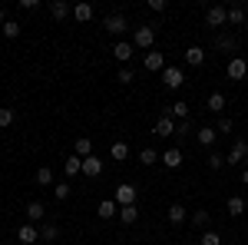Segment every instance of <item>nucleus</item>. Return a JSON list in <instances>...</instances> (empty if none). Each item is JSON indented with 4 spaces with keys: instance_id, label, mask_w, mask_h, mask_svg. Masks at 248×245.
<instances>
[{
    "instance_id": "c03bdc74",
    "label": "nucleus",
    "mask_w": 248,
    "mask_h": 245,
    "mask_svg": "<svg viewBox=\"0 0 248 245\" xmlns=\"http://www.w3.org/2000/svg\"><path fill=\"white\" fill-rule=\"evenodd\" d=\"M242 182H245V186H248V166H245V169H242Z\"/></svg>"
},
{
    "instance_id": "6ab92c4d",
    "label": "nucleus",
    "mask_w": 248,
    "mask_h": 245,
    "mask_svg": "<svg viewBox=\"0 0 248 245\" xmlns=\"http://www.w3.org/2000/svg\"><path fill=\"white\" fill-rule=\"evenodd\" d=\"M50 14H53V20H66L73 14V7H70L66 0H53V3H50Z\"/></svg>"
},
{
    "instance_id": "9b49d317",
    "label": "nucleus",
    "mask_w": 248,
    "mask_h": 245,
    "mask_svg": "<svg viewBox=\"0 0 248 245\" xmlns=\"http://www.w3.org/2000/svg\"><path fill=\"white\" fill-rule=\"evenodd\" d=\"M23 215H27L30 226H37V222H43V215H46V206H43L40 199H33V202H27V212H23Z\"/></svg>"
},
{
    "instance_id": "f8f14e48",
    "label": "nucleus",
    "mask_w": 248,
    "mask_h": 245,
    "mask_svg": "<svg viewBox=\"0 0 248 245\" xmlns=\"http://www.w3.org/2000/svg\"><path fill=\"white\" fill-rule=\"evenodd\" d=\"M153 132H155V136H166V139L175 136V119H172V116H159L155 126H153Z\"/></svg>"
},
{
    "instance_id": "cd10ccee",
    "label": "nucleus",
    "mask_w": 248,
    "mask_h": 245,
    "mask_svg": "<svg viewBox=\"0 0 248 245\" xmlns=\"http://www.w3.org/2000/svg\"><path fill=\"white\" fill-rule=\"evenodd\" d=\"M195 139H199L202 146H212V143L218 139V132H215V126H202V130L195 132Z\"/></svg>"
},
{
    "instance_id": "f3484780",
    "label": "nucleus",
    "mask_w": 248,
    "mask_h": 245,
    "mask_svg": "<svg viewBox=\"0 0 248 245\" xmlns=\"http://www.w3.org/2000/svg\"><path fill=\"white\" fill-rule=\"evenodd\" d=\"M182 57H186V66H202L205 63V50L202 47H189Z\"/></svg>"
},
{
    "instance_id": "5701e85b",
    "label": "nucleus",
    "mask_w": 248,
    "mask_h": 245,
    "mask_svg": "<svg viewBox=\"0 0 248 245\" xmlns=\"http://www.w3.org/2000/svg\"><path fill=\"white\" fill-rule=\"evenodd\" d=\"M175 116V119H179V123H182V119H189V103H186V99H179V103H172V106H169V110H166V113H162V116Z\"/></svg>"
},
{
    "instance_id": "a878e982",
    "label": "nucleus",
    "mask_w": 248,
    "mask_h": 245,
    "mask_svg": "<svg viewBox=\"0 0 248 245\" xmlns=\"http://www.w3.org/2000/svg\"><path fill=\"white\" fill-rule=\"evenodd\" d=\"M225 212H229L232 219H238V215L245 212V199H242V196H232L229 202H225Z\"/></svg>"
},
{
    "instance_id": "4be33fe9",
    "label": "nucleus",
    "mask_w": 248,
    "mask_h": 245,
    "mask_svg": "<svg viewBox=\"0 0 248 245\" xmlns=\"http://www.w3.org/2000/svg\"><path fill=\"white\" fill-rule=\"evenodd\" d=\"M109 159H116V163H123V159H129V143H123V139H116L113 146H109Z\"/></svg>"
},
{
    "instance_id": "9d476101",
    "label": "nucleus",
    "mask_w": 248,
    "mask_h": 245,
    "mask_svg": "<svg viewBox=\"0 0 248 245\" xmlns=\"http://www.w3.org/2000/svg\"><path fill=\"white\" fill-rule=\"evenodd\" d=\"M142 66H146L149 73H162V70H166V57H162L159 50H149L146 60H142Z\"/></svg>"
},
{
    "instance_id": "c85d7f7f",
    "label": "nucleus",
    "mask_w": 248,
    "mask_h": 245,
    "mask_svg": "<svg viewBox=\"0 0 248 245\" xmlns=\"http://www.w3.org/2000/svg\"><path fill=\"white\" fill-rule=\"evenodd\" d=\"M73 152H77L79 159L93 156V143H90V136H79V139H77V146H73Z\"/></svg>"
},
{
    "instance_id": "aec40b11",
    "label": "nucleus",
    "mask_w": 248,
    "mask_h": 245,
    "mask_svg": "<svg viewBox=\"0 0 248 245\" xmlns=\"http://www.w3.org/2000/svg\"><path fill=\"white\" fill-rule=\"evenodd\" d=\"M57 239H60L57 222H43V226H40V242H57Z\"/></svg>"
},
{
    "instance_id": "7c9ffc66",
    "label": "nucleus",
    "mask_w": 248,
    "mask_h": 245,
    "mask_svg": "<svg viewBox=\"0 0 248 245\" xmlns=\"http://www.w3.org/2000/svg\"><path fill=\"white\" fill-rule=\"evenodd\" d=\"M20 30H23V27H20L17 20H7V23L0 27V33H3L7 40H17V37H20Z\"/></svg>"
},
{
    "instance_id": "b1692460",
    "label": "nucleus",
    "mask_w": 248,
    "mask_h": 245,
    "mask_svg": "<svg viewBox=\"0 0 248 245\" xmlns=\"http://www.w3.org/2000/svg\"><path fill=\"white\" fill-rule=\"evenodd\" d=\"M73 17H77L79 23H90V20H93V3H86V0L77 3V7H73Z\"/></svg>"
},
{
    "instance_id": "4c0bfd02",
    "label": "nucleus",
    "mask_w": 248,
    "mask_h": 245,
    "mask_svg": "<svg viewBox=\"0 0 248 245\" xmlns=\"http://www.w3.org/2000/svg\"><path fill=\"white\" fill-rule=\"evenodd\" d=\"M133 70H129V66H123V70H119V73H116V83H123V86H129V83H133Z\"/></svg>"
},
{
    "instance_id": "423d86ee",
    "label": "nucleus",
    "mask_w": 248,
    "mask_h": 245,
    "mask_svg": "<svg viewBox=\"0 0 248 245\" xmlns=\"http://www.w3.org/2000/svg\"><path fill=\"white\" fill-rule=\"evenodd\" d=\"M136 199H139V189L136 186H119L116 189V206H136Z\"/></svg>"
},
{
    "instance_id": "a18cd8bd",
    "label": "nucleus",
    "mask_w": 248,
    "mask_h": 245,
    "mask_svg": "<svg viewBox=\"0 0 248 245\" xmlns=\"http://www.w3.org/2000/svg\"><path fill=\"white\" fill-rule=\"evenodd\" d=\"M3 23H7V14H3V7H0V27H3Z\"/></svg>"
},
{
    "instance_id": "6e6552de",
    "label": "nucleus",
    "mask_w": 248,
    "mask_h": 245,
    "mask_svg": "<svg viewBox=\"0 0 248 245\" xmlns=\"http://www.w3.org/2000/svg\"><path fill=\"white\" fill-rule=\"evenodd\" d=\"M17 242L20 245H37L40 242V229L30 226V222H27V226H20L17 229Z\"/></svg>"
},
{
    "instance_id": "72a5a7b5",
    "label": "nucleus",
    "mask_w": 248,
    "mask_h": 245,
    "mask_svg": "<svg viewBox=\"0 0 248 245\" xmlns=\"http://www.w3.org/2000/svg\"><path fill=\"white\" fill-rule=\"evenodd\" d=\"M139 159H142V166H153V163H159V152H155L153 146H142V152H139Z\"/></svg>"
},
{
    "instance_id": "c756f323",
    "label": "nucleus",
    "mask_w": 248,
    "mask_h": 245,
    "mask_svg": "<svg viewBox=\"0 0 248 245\" xmlns=\"http://www.w3.org/2000/svg\"><path fill=\"white\" fill-rule=\"evenodd\" d=\"M209 222H212V215L205 209H195V212H192V226L195 229H209Z\"/></svg>"
},
{
    "instance_id": "a211bd4d",
    "label": "nucleus",
    "mask_w": 248,
    "mask_h": 245,
    "mask_svg": "<svg viewBox=\"0 0 248 245\" xmlns=\"http://www.w3.org/2000/svg\"><path fill=\"white\" fill-rule=\"evenodd\" d=\"M96 215H99V219H116V215H119L116 199H103V202H99V209H96Z\"/></svg>"
},
{
    "instance_id": "58836bf2",
    "label": "nucleus",
    "mask_w": 248,
    "mask_h": 245,
    "mask_svg": "<svg viewBox=\"0 0 248 245\" xmlns=\"http://www.w3.org/2000/svg\"><path fill=\"white\" fill-rule=\"evenodd\" d=\"M235 130V123H232L229 116H222V119H218V126H215V132H222V136H225V132H232Z\"/></svg>"
},
{
    "instance_id": "7ed1b4c3",
    "label": "nucleus",
    "mask_w": 248,
    "mask_h": 245,
    "mask_svg": "<svg viewBox=\"0 0 248 245\" xmlns=\"http://www.w3.org/2000/svg\"><path fill=\"white\" fill-rule=\"evenodd\" d=\"M103 30L113 33V37H119V33L129 30V20H126V14H109V17L103 20Z\"/></svg>"
},
{
    "instance_id": "c9c22d12",
    "label": "nucleus",
    "mask_w": 248,
    "mask_h": 245,
    "mask_svg": "<svg viewBox=\"0 0 248 245\" xmlns=\"http://www.w3.org/2000/svg\"><path fill=\"white\" fill-rule=\"evenodd\" d=\"M37 182L40 186H50V182H53V169H50V166H40L37 169Z\"/></svg>"
},
{
    "instance_id": "ea45409f",
    "label": "nucleus",
    "mask_w": 248,
    "mask_h": 245,
    "mask_svg": "<svg viewBox=\"0 0 248 245\" xmlns=\"http://www.w3.org/2000/svg\"><path fill=\"white\" fill-rule=\"evenodd\" d=\"M53 196H57L60 202H63V199H70V182H60V186H53Z\"/></svg>"
},
{
    "instance_id": "2f4dec72",
    "label": "nucleus",
    "mask_w": 248,
    "mask_h": 245,
    "mask_svg": "<svg viewBox=\"0 0 248 245\" xmlns=\"http://www.w3.org/2000/svg\"><path fill=\"white\" fill-rule=\"evenodd\" d=\"M205 166H209L212 172H218L225 166V156H222V152H209V156H205Z\"/></svg>"
},
{
    "instance_id": "2eb2a0df",
    "label": "nucleus",
    "mask_w": 248,
    "mask_h": 245,
    "mask_svg": "<svg viewBox=\"0 0 248 245\" xmlns=\"http://www.w3.org/2000/svg\"><path fill=\"white\" fill-rule=\"evenodd\" d=\"M133 53H136V47H133V43H129V40H119V43H116V47H113V57L119 60V63H126V60L133 57Z\"/></svg>"
},
{
    "instance_id": "473e14b6",
    "label": "nucleus",
    "mask_w": 248,
    "mask_h": 245,
    "mask_svg": "<svg viewBox=\"0 0 248 245\" xmlns=\"http://www.w3.org/2000/svg\"><path fill=\"white\" fill-rule=\"evenodd\" d=\"M17 119V113H14V106H0V130H7L10 123Z\"/></svg>"
},
{
    "instance_id": "79ce46f5",
    "label": "nucleus",
    "mask_w": 248,
    "mask_h": 245,
    "mask_svg": "<svg viewBox=\"0 0 248 245\" xmlns=\"http://www.w3.org/2000/svg\"><path fill=\"white\" fill-rule=\"evenodd\" d=\"M149 10H155V14H162V10H166V0H149Z\"/></svg>"
},
{
    "instance_id": "1a4fd4ad",
    "label": "nucleus",
    "mask_w": 248,
    "mask_h": 245,
    "mask_svg": "<svg viewBox=\"0 0 248 245\" xmlns=\"http://www.w3.org/2000/svg\"><path fill=\"white\" fill-rule=\"evenodd\" d=\"M225 73H229V80H245L248 76V63L242 57H232L229 66H225Z\"/></svg>"
},
{
    "instance_id": "412c9836",
    "label": "nucleus",
    "mask_w": 248,
    "mask_h": 245,
    "mask_svg": "<svg viewBox=\"0 0 248 245\" xmlns=\"http://www.w3.org/2000/svg\"><path fill=\"white\" fill-rule=\"evenodd\" d=\"M215 50L235 53V50H238V43H235V37H229V33H215Z\"/></svg>"
},
{
    "instance_id": "393cba45",
    "label": "nucleus",
    "mask_w": 248,
    "mask_h": 245,
    "mask_svg": "<svg viewBox=\"0 0 248 245\" xmlns=\"http://www.w3.org/2000/svg\"><path fill=\"white\" fill-rule=\"evenodd\" d=\"M186 219H189V212H186V206L172 202V206H169V222H172V226H182Z\"/></svg>"
},
{
    "instance_id": "f03ea898",
    "label": "nucleus",
    "mask_w": 248,
    "mask_h": 245,
    "mask_svg": "<svg viewBox=\"0 0 248 245\" xmlns=\"http://www.w3.org/2000/svg\"><path fill=\"white\" fill-rule=\"evenodd\" d=\"M225 23H229V7H222V3L209 7V14H205V27H212V30H222Z\"/></svg>"
},
{
    "instance_id": "a19ab883",
    "label": "nucleus",
    "mask_w": 248,
    "mask_h": 245,
    "mask_svg": "<svg viewBox=\"0 0 248 245\" xmlns=\"http://www.w3.org/2000/svg\"><path fill=\"white\" fill-rule=\"evenodd\" d=\"M186 132H192V123H189V119H182V123H175V136H186Z\"/></svg>"
},
{
    "instance_id": "dca6fc26",
    "label": "nucleus",
    "mask_w": 248,
    "mask_h": 245,
    "mask_svg": "<svg viewBox=\"0 0 248 245\" xmlns=\"http://www.w3.org/2000/svg\"><path fill=\"white\" fill-rule=\"evenodd\" d=\"M225 103H229L225 93H218V90H215V93H209V99H205V110H209V113H222V110H225Z\"/></svg>"
},
{
    "instance_id": "20e7f679",
    "label": "nucleus",
    "mask_w": 248,
    "mask_h": 245,
    "mask_svg": "<svg viewBox=\"0 0 248 245\" xmlns=\"http://www.w3.org/2000/svg\"><path fill=\"white\" fill-rule=\"evenodd\" d=\"M238 163H248V143L245 139H235L229 156H225V166H238Z\"/></svg>"
},
{
    "instance_id": "f257e3e1",
    "label": "nucleus",
    "mask_w": 248,
    "mask_h": 245,
    "mask_svg": "<svg viewBox=\"0 0 248 245\" xmlns=\"http://www.w3.org/2000/svg\"><path fill=\"white\" fill-rule=\"evenodd\" d=\"M133 47L136 50H153L155 47V27L153 23H142V27H136V33H133Z\"/></svg>"
},
{
    "instance_id": "bb28decb",
    "label": "nucleus",
    "mask_w": 248,
    "mask_h": 245,
    "mask_svg": "<svg viewBox=\"0 0 248 245\" xmlns=\"http://www.w3.org/2000/svg\"><path fill=\"white\" fill-rule=\"evenodd\" d=\"M136 219H139V206H123L119 209V222H123V226H133Z\"/></svg>"
},
{
    "instance_id": "0eeeda50",
    "label": "nucleus",
    "mask_w": 248,
    "mask_h": 245,
    "mask_svg": "<svg viewBox=\"0 0 248 245\" xmlns=\"http://www.w3.org/2000/svg\"><path fill=\"white\" fill-rule=\"evenodd\" d=\"M103 169H106V166H103L99 156H86V159H83V176H86V179H99Z\"/></svg>"
},
{
    "instance_id": "37998d69",
    "label": "nucleus",
    "mask_w": 248,
    "mask_h": 245,
    "mask_svg": "<svg viewBox=\"0 0 248 245\" xmlns=\"http://www.w3.org/2000/svg\"><path fill=\"white\" fill-rule=\"evenodd\" d=\"M20 7H23V10H37L40 0H20Z\"/></svg>"
},
{
    "instance_id": "4468645a",
    "label": "nucleus",
    "mask_w": 248,
    "mask_h": 245,
    "mask_svg": "<svg viewBox=\"0 0 248 245\" xmlns=\"http://www.w3.org/2000/svg\"><path fill=\"white\" fill-rule=\"evenodd\" d=\"M63 172H66V179H73V176H79V172H83V159H79L77 152L63 159Z\"/></svg>"
},
{
    "instance_id": "e433bc0d",
    "label": "nucleus",
    "mask_w": 248,
    "mask_h": 245,
    "mask_svg": "<svg viewBox=\"0 0 248 245\" xmlns=\"http://www.w3.org/2000/svg\"><path fill=\"white\" fill-rule=\"evenodd\" d=\"M199 242H202V245H222V235H218V232H212V229H205Z\"/></svg>"
},
{
    "instance_id": "39448f33",
    "label": "nucleus",
    "mask_w": 248,
    "mask_h": 245,
    "mask_svg": "<svg viewBox=\"0 0 248 245\" xmlns=\"http://www.w3.org/2000/svg\"><path fill=\"white\" fill-rule=\"evenodd\" d=\"M162 83H166V90H179V86L186 83L182 66H166V70H162Z\"/></svg>"
},
{
    "instance_id": "ddd939ff",
    "label": "nucleus",
    "mask_w": 248,
    "mask_h": 245,
    "mask_svg": "<svg viewBox=\"0 0 248 245\" xmlns=\"http://www.w3.org/2000/svg\"><path fill=\"white\" fill-rule=\"evenodd\" d=\"M159 163H162L166 169H179V166H182V149H175V146L166 149L162 156H159Z\"/></svg>"
},
{
    "instance_id": "f704fd0d",
    "label": "nucleus",
    "mask_w": 248,
    "mask_h": 245,
    "mask_svg": "<svg viewBox=\"0 0 248 245\" xmlns=\"http://www.w3.org/2000/svg\"><path fill=\"white\" fill-rule=\"evenodd\" d=\"M229 23L242 27V23H245V7H229Z\"/></svg>"
}]
</instances>
